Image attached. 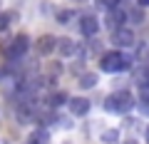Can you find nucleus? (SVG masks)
<instances>
[{
  "label": "nucleus",
  "mask_w": 149,
  "mask_h": 144,
  "mask_svg": "<svg viewBox=\"0 0 149 144\" xmlns=\"http://www.w3.org/2000/svg\"><path fill=\"white\" fill-rule=\"evenodd\" d=\"M132 107H134V95L129 90L112 92L104 99V109L109 114H127V112H132Z\"/></svg>",
  "instance_id": "f257e3e1"
},
{
  "label": "nucleus",
  "mask_w": 149,
  "mask_h": 144,
  "mask_svg": "<svg viewBox=\"0 0 149 144\" xmlns=\"http://www.w3.org/2000/svg\"><path fill=\"white\" fill-rule=\"evenodd\" d=\"M139 112H142L144 117H149V104H139Z\"/></svg>",
  "instance_id": "4be33fe9"
},
{
  "label": "nucleus",
  "mask_w": 149,
  "mask_h": 144,
  "mask_svg": "<svg viewBox=\"0 0 149 144\" xmlns=\"http://www.w3.org/2000/svg\"><path fill=\"white\" fill-rule=\"evenodd\" d=\"M27 52H30V38H27L25 32L15 35V38L10 40V45L5 47V57L10 60V62H17V60H22Z\"/></svg>",
  "instance_id": "7ed1b4c3"
},
{
  "label": "nucleus",
  "mask_w": 149,
  "mask_h": 144,
  "mask_svg": "<svg viewBox=\"0 0 149 144\" xmlns=\"http://www.w3.org/2000/svg\"><path fill=\"white\" fill-rule=\"evenodd\" d=\"M112 45L114 47H134V42H137V35H134V30H129V27H119V30L112 32Z\"/></svg>",
  "instance_id": "39448f33"
},
{
  "label": "nucleus",
  "mask_w": 149,
  "mask_h": 144,
  "mask_svg": "<svg viewBox=\"0 0 149 144\" xmlns=\"http://www.w3.org/2000/svg\"><path fill=\"white\" fill-rule=\"evenodd\" d=\"M97 85V72H87V75H82L80 77V87H95Z\"/></svg>",
  "instance_id": "2eb2a0df"
},
{
  "label": "nucleus",
  "mask_w": 149,
  "mask_h": 144,
  "mask_svg": "<svg viewBox=\"0 0 149 144\" xmlns=\"http://www.w3.org/2000/svg\"><path fill=\"white\" fill-rule=\"evenodd\" d=\"M102 142H107V144L119 142V132H117V129H107V132L102 134Z\"/></svg>",
  "instance_id": "f3484780"
},
{
  "label": "nucleus",
  "mask_w": 149,
  "mask_h": 144,
  "mask_svg": "<svg viewBox=\"0 0 149 144\" xmlns=\"http://www.w3.org/2000/svg\"><path fill=\"white\" fill-rule=\"evenodd\" d=\"M124 0H97V5L104 8V10H117V8H122Z\"/></svg>",
  "instance_id": "dca6fc26"
},
{
  "label": "nucleus",
  "mask_w": 149,
  "mask_h": 144,
  "mask_svg": "<svg viewBox=\"0 0 149 144\" xmlns=\"http://www.w3.org/2000/svg\"><path fill=\"white\" fill-rule=\"evenodd\" d=\"M10 20H13V15H10V13H0V32H3L8 25H10Z\"/></svg>",
  "instance_id": "a211bd4d"
},
{
  "label": "nucleus",
  "mask_w": 149,
  "mask_h": 144,
  "mask_svg": "<svg viewBox=\"0 0 149 144\" xmlns=\"http://www.w3.org/2000/svg\"><path fill=\"white\" fill-rule=\"evenodd\" d=\"M139 5H142V8H144V5H149V0H139Z\"/></svg>",
  "instance_id": "b1692460"
},
{
  "label": "nucleus",
  "mask_w": 149,
  "mask_h": 144,
  "mask_svg": "<svg viewBox=\"0 0 149 144\" xmlns=\"http://www.w3.org/2000/svg\"><path fill=\"white\" fill-rule=\"evenodd\" d=\"M129 20V15L122 10V8H117V10H107V20H104V25L109 27L112 32L114 30H119V27H124V22Z\"/></svg>",
  "instance_id": "6e6552de"
},
{
  "label": "nucleus",
  "mask_w": 149,
  "mask_h": 144,
  "mask_svg": "<svg viewBox=\"0 0 149 144\" xmlns=\"http://www.w3.org/2000/svg\"><path fill=\"white\" fill-rule=\"evenodd\" d=\"M139 104H149V87L139 90Z\"/></svg>",
  "instance_id": "6ab92c4d"
},
{
  "label": "nucleus",
  "mask_w": 149,
  "mask_h": 144,
  "mask_svg": "<svg viewBox=\"0 0 149 144\" xmlns=\"http://www.w3.org/2000/svg\"><path fill=\"white\" fill-rule=\"evenodd\" d=\"M134 85L142 90V87H149V65H137V70H134Z\"/></svg>",
  "instance_id": "9b49d317"
},
{
  "label": "nucleus",
  "mask_w": 149,
  "mask_h": 144,
  "mask_svg": "<svg viewBox=\"0 0 149 144\" xmlns=\"http://www.w3.org/2000/svg\"><path fill=\"white\" fill-rule=\"evenodd\" d=\"M70 17H72V13H70V10H60V13H57V20H60V22H67Z\"/></svg>",
  "instance_id": "412c9836"
},
{
  "label": "nucleus",
  "mask_w": 149,
  "mask_h": 144,
  "mask_svg": "<svg viewBox=\"0 0 149 144\" xmlns=\"http://www.w3.org/2000/svg\"><path fill=\"white\" fill-rule=\"evenodd\" d=\"M129 17H132L134 22H142L144 20V10H142V8H137V10H132V15H129Z\"/></svg>",
  "instance_id": "aec40b11"
},
{
  "label": "nucleus",
  "mask_w": 149,
  "mask_h": 144,
  "mask_svg": "<svg viewBox=\"0 0 149 144\" xmlns=\"http://www.w3.org/2000/svg\"><path fill=\"white\" fill-rule=\"evenodd\" d=\"M55 52H57L60 57H72V55L80 52V45L74 42V40H70V38H57V47H55Z\"/></svg>",
  "instance_id": "1a4fd4ad"
},
{
  "label": "nucleus",
  "mask_w": 149,
  "mask_h": 144,
  "mask_svg": "<svg viewBox=\"0 0 149 144\" xmlns=\"http://www.w3.org/2000/svg\"><path fill=\"white\" fill-rule=\"evenodd\" d=\"M65 102H70V97L67 95H65V92H50V95H47V107H50V109H57V107L60 104H65Z\"/></svg>",
  "instance_id": "ddd939ff"
},
{
  "label": "nucleus",
  "mask_w": 149,
  "mask_h": 144,
  "mask_svg": "<svg viewBox=\"0 0 149 144\" xmlns=\"http://www.w3.org/2000/svg\"><path fill=\"white\" fill-rule=\"evenodd\" d=\"M72 3H87V0H72Z\"/></svg>",
  "instance_id": "393cba45"
},
{
  "label": "nucleus",
  "mask_w": 149,
  "mask_h": 144,
  "mask_svg": "<svg viewBox=\"0 0 149 144\" xmlns=\"http://www.w3.org/2000/svg\"><path fill=\"white\" fill-rule=\"evenodd\" d=\"M134 62H139V65H149V45H137Z\"/></svg>",
  "instance_id": "4468645a"
},
{
  "label": "nucleus",
  "mask_w": 149,
  "mask_h": 144,
  "mask_svg": "<svg viewBox=\"0 0 149 144\" xmlns=\"http://www.w3.org/2000/svg\"><path fill=\"white\" fill-rule=\"evenodd\" d=\"M144 139H147V144H149V127L144 129Z\"/></svg>",
  "instance_id": "5701e85b"
},
{
  "label": "nucleus",
  "mask_w": 149,
  "mask_h": 144,
  "mask_svg": "<svg viewBox=\"0 0 149 144\" xmlns=\"http://www.w3.org/2000/svg\"><path fill=\"white\" fill-rule=\"evenodd\" d=\"M27 144H50V132H47V127H37L35 132H30Z\"/></svg>",
  "instance_id": "f8f14e48"
},
{
  "label": "nucleus",
  "mask_w": 149,
  "mask_h": 144,
  "mask_svg": "<svg viewBox=\"0 0 149 144\" xmlns=\"http://www.w3.org/2000/svg\"><path fill=\"white\" fill-rule=\"evenodd\" d=\"M15 119L20 124H32V122H40V112H37V102H22V104H17L15 109Z\"/></svg>",
  "instance_id": "20e7f679"
},
{
  "label": "nucleus",
  "mask_w": 149,
  "mask_h": 144,
  "mask_svg": "<svg viewBox=\"0 0 149 144\" xmlns=\"http://www.w3.org/2000/svg\"><path fill=\"white\" fill-rule=\"evenodd\" d=\"M67 104H70V114L72 117H87V112H90V99L87 97H72Z\"/></svg>",
  "instance_id": "9d476101"
},
{
  "label": "nucleus",
  "mask_w": 149,
  "mask_h": 144,
  "mask_svg": "<svg viewBox=\"0 0 149 144\" xmlns=\"http://www.w3.org/2000/svg\"><path fill=\"white\" fill-rule=\"evenodd\" d=\"M129 65H132V60L127 57L124 52H104L100 60V70L102 72H107V75H119V72H127Z\"/></svg>",
  "instance_id": "f03ea898"
},
{
  "label": "nucleus",
  "mask_w": 149,
  "mask_h": 144,
  "mask_svg": "<svg viewBox=\"0 0 149 144\" xmlns=\"http://www.w3.org/2000/svg\"><path fill=\"white\" fill-rule=\"evenodd\" d=\"M80 32H82V38H87V40H92V38H97L100 35V20H97V15H82L80 17Z\"/></svg>",
  "instance_id": "423d86ee"
},
{
  "label": "nucleus",
  "mask_w": 149,
  "mask_h": 144,
  "mask_svg": "<svg viewBox=\"0 0 149 144\" xmlns=\"http://www.w3.org/2000/svg\"><path fill=\"white\" fill-rule=\"evenodd\" d=\"M55 47H57V38H52V35H40V38L35 40V52L40 55V57L52 55Z\"/></svg>",
  "instance_id": "0eeeda50"
}]
</instances>
